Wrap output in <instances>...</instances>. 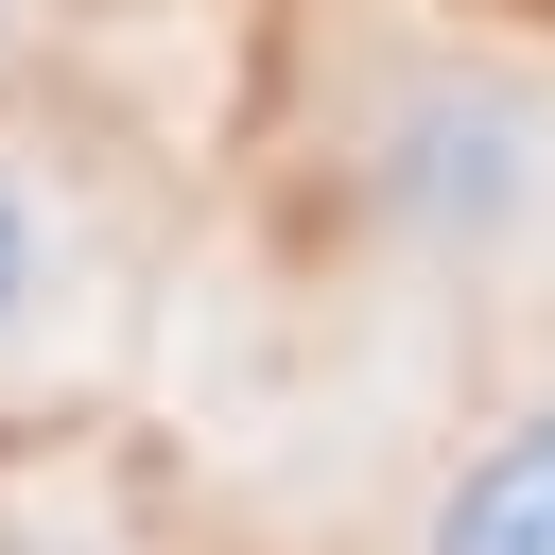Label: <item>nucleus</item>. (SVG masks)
I'll use <instances>...</instances> for the list:
<instances>
[{
	"mask_svg": "<svg viewBox=\"0 0 555 555\" xmlns=\"http://www.w3.org/2000/svg\"><path fill=\"white\" fill-rule=\"evenodd\" d=\"M347 191H364L382 243L486 260V243H520L538 191H555V104H538L520 69H399V87L364 104V139H347Z\"/></svg>",
	"mask_w": 555,
	"mask_h": 555,
	"instance_id": "f257e3e1",
	"label": "nucleus"
},
{
	"mask_svg": "<svg viewBox=\"0 0 555 555\" xmlns=\"http://www.w3.org/2000/svg\"><path fill=\"white\" fill-rule=\"evenodd\" d=\"M416 555H555V399L503 416V434L434 486V538H416Z\"/></svg>",
	"mask_w": 555,
	"mask_h": 555,
	"instance_id": "f03ea898",
	"label": "nucleus"
},
{
	"mask_svg": "<svg viewBox=\"0 0 555 555\" xmlns=\"http://www.w3.org/2000/svg\"><path fill=\"white\" fill-rule=\"evenodd\" d=\"M52 312H69V191H52V156L0 139V364H17Z\"/></svg>",
	"mask_w": 555,
	"mask_h": 555,
	"instance_id": "7ed1b4c3",
	"label": "nucleus"
},
{
	"mask_svg": "<svg viewBox=\"0 0 555 555\" xmlns=\"http://www.w3.org/2000/svg\"><path fill=\"white\" fill-rule=\"evenodd\" d=\"M0 555H69V538H52V520H17V503H0Z\"/></svg>",
	"mask_w": 555,
	"mask_h": 555,
	"instance_id": "20e7f679",
	"label": "nucleus"
},
{
	"mask_svg": "<svg viewBox=\"0 0 555 555\" xmlns=\"http://www.w3.org/2000/svg\"><path fill=\"white\" fill-rule=\"evenodd\" d=\"M0 69H17V0H0Z\"/></svg>",
	"mask_w": 555,
	"mask_h": 555,
	"instance_id": "39448f33",
	"label": "nucleus"
}]
</instances>
